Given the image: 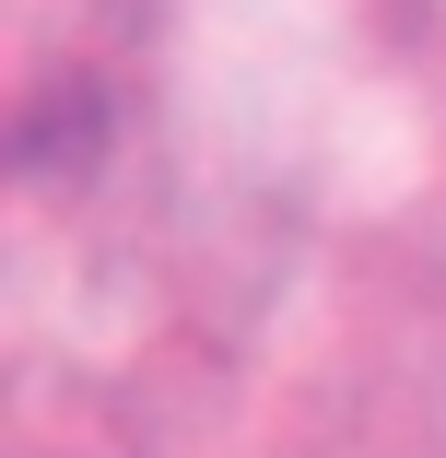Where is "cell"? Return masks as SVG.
I'll return each mask as SVG.
<instances>
[]
</instances>
